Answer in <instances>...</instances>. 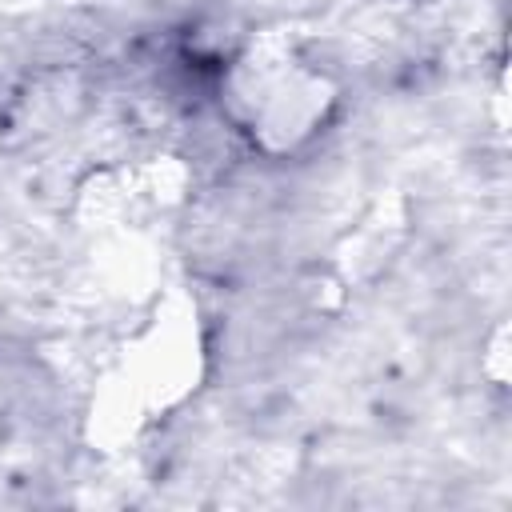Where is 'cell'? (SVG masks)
I'll list each match as a JSON object with an SVG mask.
<instances>
[{
  "label": "cell",
  "instance_id": "obj_1",
  "mask_svg": "<svg viewBox=\"0 0 512 512\" xmlns=\"http://www.w3.org/2000/svg\"><path fill=\"white\" fill-rule=\"evenodd\" d=\"M332 100L328 76L308 68L284 44H252V52L228 72V108L236 128L272 156L312 140V132L328 120Z\"/></svg>",
  "mask_w": 512,
  "mask_h": 512
}]
</instances>
